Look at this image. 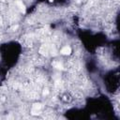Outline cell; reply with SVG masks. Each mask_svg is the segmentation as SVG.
<instances>
[{"label":"cell","instance_id":"1","mask_svg":"<svg viewBox=\"0 0 120 120\" xmlns=\"http://www.w3.org/2000/svg\"><path fill=\"white\" fill-rule=\"evenodd\" d=\"M41 109H42V105L40 103H36V104L33 105V107L31 109V113L34 114V115L35 114H38V113H40Z\"/></svg>","mask_w":120,"mask_h":120},{"label":"cell","instance_id":"2","mask_svg":"<svg viewBox=\"0 0 120 120\" xmlns=\"http://www.w3.org/2000/svg\"><path fill=\"white\" fill-rule=\"evenodd\" d=\"M61 53L64 55H68L71 53V48L69 46H65L61 49Z\"/></svg>","mask_w":120,"mask_h":120},{"label":"cell","instance_id":"3","mask_svg":"<svg viewBox=\"0 0 120 120\" xmlns=\"http://www.w3.org/2000/svg\"><path fill=\"white\" fill-rule=\"evenodd\" d=\"M16 5L18 6V8H20V10H21L22 12H25V6H24V4H23L21 0L16 1Z\"/></svg>","mask_w":120,"mask_h":120},{"label":"cell","instance_id":"4","mask_svg":"<svg viewBox=\"0 0 120 120\" xmlns=\"http://www.w3.org/2000/svg\"><path fill=\"white\" fill-rule=\"evenodd\" d=\"M53 66H54L56 68H58V69H62V68H63V66H62V64H61V63H59V62H56V63H54V64H53Z\"/></svg>","mask_w":120,"mask_h":120}]
</instances>
